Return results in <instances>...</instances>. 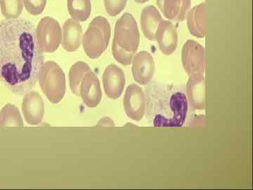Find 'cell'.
<instances>
[{
	"mask_svg": "<svg viewBox=\"0 0 253 190\" xmlns=\"http://www.w3.org/2000/svg\"><path fill=\"white\" fill-rule=\"evenodd\" d=\"M134 1H135L136 2L140 3V4H143V3L146 2V1H148V0H134Z\"/></svg>",
	"mask_w": 253,
	"mask_h": 190,
	"instance_id": "484cf974",
	"label": "cell"
},
{
	"mask_svg": "<svg viewBox=\"0 0 253 190\" xmlns=\"http://www.w3.org/2000/svg\"><path fill=\"white\" fill-rule=\"evenodd\" d=\"M156 3L166 18L176 22L184 21L191 7V0H156Z\"/></svg>",
	"mask_w": 253,
	"mask_h": 190,
	"instance_id": "5bb4252c",
	"label": "cell"
},
{
	"mask_svg": "<svg viewBox=\"0 0 253 190\" xmlns=\"http://www.w3.org/2000/svg\"><path fill=\"white\" fill-rule=\"evenodd\" d=\"M67 6L71 18L75 21L83 22L90 16V0H68Z\"/></svg>",
	"mask_w": 253,
	"mask_h": 190,
	"instance_id": "d6986e66",
	"label": "cell"
},
{
	"mask_svg": "<svg viewBox=\"0 0 253 190\" xmlns=\"http://www.w3.org/2000/svg\"><path fill=\"white\" fill-rule=\"evenodd\" d=\"M155 62L152 55L146 51H140L133 58L132 74L136 83L148 85L154 77Z\"/></svg>",
	"mask_w": 253,
	"mask_h": 190,
	"instance_id": "9c48e42d",
	"label": "cell"
},
{
	"mask_svg": "<svg viewBox=\"0 0 253 190\" xmlns=\"http://www.w3.org/2000/svg\"><path fill=\"white\" fill-rule=\"evenodd\" d=\"M36 39L42 52H54L62 41L59 23L50 16L42 18L36 28Z\"/></svg>",
	"mask_w": 253,
	"mask_h": 190,
	"instance_id": "8992f818",
	"label": "cell"
},
{
	"mask_svg": "<svg viewBox=\"0 0 253 190\" xmlns=\"http://www.w3.org/2000/svg\"><path fill=\"white\" fill-rule=\"evenodd\" d=\"M146 117L154 127L179 128L185 123L189 104L184 91L154 83L146 90Z\"/></svg>",
	"mask_w": 253,
	"mask_h": 190,
	"instance_id": "7a4b0ae2",
	"label": "cell"
},
{
	"mask_svg": "<svg viewBox=\"0 0 253 190\" xmlns=\"http://www.w3.org/2000/svg\"><path fill=\"white\" fill-rule=\"evenodd\" d=\"M187 24L190 33L196 38L206 36V4L194 6L187 14Z\"/></svg>",
	"mask_w": 253,
	"mask_h": 190,
	"instance_id": "ac0fdd59",
	"label": "cell"
},
{
	"mask_svg": "<svg viewBox=\"0 0 253 190\" xmlns=\"http://www.w3.org/2000/svg\"><path fill=\"white\" fill-rule=\"evenodd\" d=\"M42 51L36 39V27L21 18L0 22V81L10 91L26 94L38 81Z\"/></svg>",
	"mask_w": 253,
	"mask_h": 190,
	"instance_id": "6da1fadb",
	"label": "cell"
},
{
	"mask_svg": "<svg viewBox=\"0 0 253 190\" xmlns=\"http://www.w3.org/2000/svg\"><path fill=\"white\" fill-rule=\"evenodd\" d=\"M0 126H23L22 117L16 106L7 104L2 108L0 111Z\"/></svg>",
	"mask_w": 253,
	"mask_h": 190,
	"instance_id": "44dd1931",
	"label": "cell"
},
{
	"mask_svg": "<svg viewBox=\"0 0 253 190\" xmlns=\"http://www.w3.org/2000/svg\"><path fill=\"white\" fill-rule=\"evenodd\" d=\"M98 126H114V123L111 118H103L97 123Z\"/></svg>",
	"mask_w": 253,
	"mask_h": 190,
	"instance_id": "d4e9b609",
	"label": "cell"
},
{
	"mask_svg": "<svg viewBox=\"0 0 253 190\" xmlns=\"http://www.w3.org/2000/svg\"><path fill=\"white\" fill-rule=\"evenodd\" d=\"M91 71L89 65L83 61H78L73 64L69 72V83L73 94L79 96L80 87L84 75Z\"/></svg>",
	"mask_w": 253,
	"mask_h": 190,
	"instance_id": "ffe728a7",
	"label": "cell"
},
{
	"mask_svg": "<svg viewBox=\"0 0 253 190\" xmlns=\"http://www.w3.org/2000/svg\"><path fill=\"white\" fill-rule=\"evenodd\" d=\"M80 96L83 102L89 108H94L99 104L102 97L99 78L94 72L86 73L80 87Z\"/></svg>",
	"mask_w": 253,
	"mask_h": 190,
	"instance_id": "8fae6325",
	"label": "cell"
},
{
	"mask_svg": "<svg viewBox=\"0 0 253 190\" xmlns=\"http://www.w3.org/2000/svg\"><path fill=\"white\" fill-rule=\"evenodd\" d=\"M22 111L28 124H39L44 113V101L41 95L36 92L26 93L23 99Z\"/></svg>",
	"mask_w": 253,
	"mask_h": 190,
	"instance_id": "7c38bea8",
	"label": "cell"
},
{
	"mask_svg": "<svg viewBox=\"0 0 253 190\" xmlns=\"http://www.w3.org/2000/svg\"><path fill=\"white\" fill-rule=\"evenodd\" d=\"M23 0H0L1 14L7 19L19 17L23 11Z\"/></svg>",
	"mask_w": 253,
	"mask_h": 190,
	"instance_id": "7402d4cb",
	"label": "cell"
},
{
	"mask_svg": "<svg viewBox=\"0 0 253 190\" xmlns=\"http://www.w3.org/2000/svg\"><path fill=\"white\" fill-rule=\"evenodd\" d=\"M126 0H104L106 13L111 16L119 14L126 7Z\"/></svg>",
	"mask_w": 253,
	"mask_h": 190,
	"instance_id": "603a6c76",
	"label": "cell"
},
{
	"mask_svg": "<svg viewBox=\"0 0 253 190\" xmlns=\"http://www.w3.org/2000/svg\"><path fill=\"white\" fill-rule=\"evenodd\" d=\"M163 54L170 55L177 47L178 36L172 23L163 20L156 31V39Z\"/></svg>",
	"mask_w": 253,
	"mask_h": 190,
	"instance_id": "4fadbf2b",
	"label": "cell"
},
{
	"mask_svg": "<svg viewBox=\"0 0 253 190\" xmlns=\"http://www.w3.org/2000/svg\"><path fill=\"white\" fill-rule=\"evenodd\" d=\"M188 100L192 109L202 110L206 106L204 74L189 76L186 85Z\"/></svg>",
	"mask_w": 253,
	"mask_h": 190,
	"instance_id": "9a60e30c",
	"label": "cell"
},
{
	"mask_svg": "<svg viewBox=\"0 0 253 190\" xmlns=\"http://www.w3.org/2000/svg\"><path fill=\"white\" fill-rule=\"evenodd\" d=\"M38 81L51 102L57 104L63 99L66 92V78L57 63L51 61L43 63Z\"/></svg>",
	"mask_w": 253,
	"mask_h": 190,
	"instance_id": "5b68a950",
	"label": "cell"
},
{
	"mask_svg": "<svg viewBox=\"0 0 253 190\" xmlns=\"http://www.w3.org/2000/svg\"><path fill=\"white\" fill-rule=\"evenodd\" d=\"M183 66L189 76L204 74L205 51L204 47L194 41H188L181 53Z\"/></svg>",
	"mask_w": 253,
	"mask_h": 190,
	"instance_id": "52a82bcc",
	"label": "cell"
},
{
	"mask_svg": "<svg viewBox=\"0 0 253 190\" xmlns=\"http://www.w3.org/2000/svg\"><path fill=\"white\" fill-rule=\"evenodd\" d=\"M111 25L103 16L94 18L83 37V46L90 59H97L107 49L111 38Z\"/></svg>",
	"mask_w": 253,
	"mask_h": 190,
	"instance_id": "277c9868",
	"label": "cell"
},
{
	"mask_svg": "<svg viewBox=\"0 0 253 190\" xmlns=\"http://www.w3.org/2000/svg\"><path fill=\"white\" fill-rule=\"evenodd\" d=\"M123 104L128 117L134 121L142 119L146 112V96L140 87L135 84L128 86Z\"/></svg>",
	"mask_w": 253,
	"mask_h": 190,
	"instance_id": "ba28073f",
	"label": "cell"
},
{
	"mask_svg": "<svg viewBox=\"0 0 253 190\" xmlns=\"http://www.w3.org/2000/svg\"><path fill=\"white\" fill-rule=\"evenodd\" d=\"M103 84L106 95L111 99H118L122 94L126 85L124 71L116 65H109L103 75Z\"/></svg>",
	"mask_w": 253,
	"mask_h": 190,
	"instance_id": "30bf717a",
	"label": "cell"
},
{
	"mask_svg": "<svg viewBox=\"0 0 253 190\" xmlns=\"http://www.w3.org/2000/svg\"><path fill=\"white\" fill-rule=\"evenodd\" d=\"M139 39L135 18L126 13L118 20L115 26L112 49L116 61L124 66L131 64L139 47Z\"/></svg>",
	"mask_w": 253,
	"mask_h": 190,
	"instance_id": "3957f363",
	"label": "cell"
},
{
	"mask_svg": "<svg viewBox=\"0 0 253 190\" xmlns=\"http://www.w3.org/2000/svg\"><path fill=\"white\" fill-rule=\"evenodd\" d=\"M83 28L81 23L72 18L66 20L63 26L62 46L67 51H76L83 41Z\"/></svg>",
	"mask_w": 253,
	"mask_h": 190,
	"instance_id": "2e32d148",
	"label": "cell"
},
{
	"mask_svg": "<svg viewBox=\"0 0 253 190\" xmlns=\"http://www.w3.org/2000/svg\"><path fill=\"white\" fill-rule=\"evenodd\" d=\"M162 16L154 6H146L141 16V26L145 37L149 41H154L156 33L160 23L163 21Z\"/></svg>",
	"mask_w": 253,
	"mask_h": 190,
	"instance_id": "e0dca14e",
	"label": "cell"
},
{
	"mask_svg": "<svg viewBox=\"0 0 253 190\" xmlns=\"http://www.w3.org/2000/svg\"><path fill=\"white\" fill-rule=\"evenodd\" d=\"M28 12L34 16L41 14L45 9L46 0H23Z\"/></svg>",
	"mask_w": 253,
	"mask_h": 190,
	"instance_id": "cb8c5ba5",
	"label": "cell"
}]
</instances>
